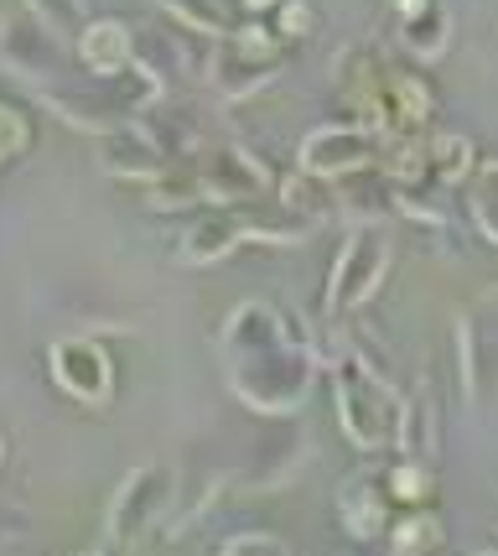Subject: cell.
Instances as JSON below:
<instances>
[{
    "label": "cell",
    "mask_w": 498,
    "mask_h": 556,
    "mask_svg": "<svg viewBox=\"0 0 498 556\" xmlns=\"http://www.w3.org/2000/svg\"><path fill=\"white\" fill-rule=\"evenodd\" d=\"M218 552L224 556H234V552H291V541H285V535H276V531H234L229 535V541H224V546H218Z\"/></svg>",
    "instance_id": "24"
},
{
    "label": "cell",
    "mask_w": 498,
    "mask_h": 556,
    "mask_svg": "<svg viewBox=\"0 0 498 556\" xmlns=\"http://www.w3.org/2000/svg\"><path fill=\"white\" fill-rule=\"evenodd\" d=\"M276 31H281L285 42H296V37H307L311 31V5L307 0H281V5H276Z\"/></svg>",
    "instance_id": "25"
},
{
    "label": "cell",
    "mask_w": 498,
    "mask_h": 556,
    "mask_svg": "<svg viewBox=\"0 0 498 556\" xmlns=\"http://www.w3.org/2000/svg\"><path fill=\"white\" fill-rule=\"evenodd\" d=\"M0 468H5V432H0Z\"/></svg>",
    "instance_id": "28"
},
{
    "label": "cell",
    "mask_w": 498,
    "mask_h": 556,
    "mask_svg": "<svg viewBox=\"0 0 498 556\" xmlns=\"http://www.w3.org/2000/svg\"><path fill=\"white\" fill-rule=\"evenodd\" d=\"M451 31H457V26H451V11L431 0L426 11H416V16H400V48L410 52L416 63H436V58H447Z\"/></svg>",
    "instance_id": "17"
},
{
    "label": "cell",
    "mask_w": 498,
    "mask_h": 556,
    "mask_svg": "<svg viewBox=\"0 0 498 556\" xmlns=\"http://www.w3.org/2000/svg\"><path fill=\"white\" fill-rule=\"evenodd\" d=\"M177 515V473L166 463H141L125 484L115 489L110 500V515H104V546H119V552H141L151 546L162 526Z\"/></svg>",
    "instance_id": "5"
},
{
    "label": "cell",
    "mask_w": 498,
    "mask_h": 556,
    "mask_svg": "<svg viewBox=\"0 0 498 556\" xmlns=\"http://www.w3.org/2000/svg\"><path fill=\"white\" fill-rule=\"evenodd\" d=\"M166 16H177V22L188 26V31H203V37H229L234 31V16H229V5L224 0H156Z\"/></svg>",
    "instance_id": "18"
},
{
    "label": "cell",
    "mask_w": 498,
    "mask_h": 556,
    "mask_svg": "<svg viewBox=\"0 0 498 556\" xmlns=\"http://www.w3.org/2000/svg\"><path fill=\"white\" fill-rule=\"evenodd\" d=\"M281 73H285V58H260V52L239 48L234 37H218V52L208 58V89L218 99L239 104V99L265 94Z\"/></svg>",
    "instance_id": "12"
},
{
    "label": "cell",
    "mask_w": 498,
    "mask_h": 556,
    "mask_svg": "<svg viewBox=\"0 0 498 556\" xmlns=\"http://www.w3.org/2000/svg\"><path fill=\"white\" fill-rule=\"evenodd\" d=\"M94 141H99L94 146L99 172H104V177H119V182H141V188H151V182L171 167L166 151L156 146V136L145 130V121L110 125V130H99Z\"/></svg>",
    "instance_id": "11"
},
{
    "label": "cell",
    "mask_w": 498,
    "mask_h": 556,
    "mask_svg": "<svg viewBox=\"0 0 498 556\" xmlns=\"http://www.w3.org/2000/svg\"><path fill=\"white\" fill-rule=\"evenodd\" d=\"M276 5H281V0H244V11H250V16H265V11H276Z\"/></svg>",
    "instance_id": "27"
},
{
    "label": "cell",
    "mask_w": 498,
    "mask_h": 556,
    "mask_svg": "<svg viewBox=\"0 0 498 556\" xmlns=\"http://www.w3.org/2000/svg\"><path fill=\"white\" fill-rule=\"evenodd\" d=\"M477 172L473 141L468 136H405L395 156L384 162V177L395 188H457Z\"/></svg>",
    "instance_id": "7"
},
{
    "label": "cell",
    "mask_w": 498,
    "mask_h": 556,
    "mask_svg": "<svg viewBox=\"0 0 498 556\" xmlns=\"http://www.w3.org/2000/svg\"><path fill=\"white\" fill-rule=\"evenodd\" d=\"M380 130L369 125H317L302 151H296V172H307L311 182H348L363 177L369 167H380Z\"/></svg>",
    "instance_id": "9"
},
{
    "label": "cell",
    "mask_w": 498,
    "mask_h": 556,
    "mask_svg": "<svg viewBox=\"0 0 498 556\" xmlns=\"http://www.w3.org/2000/svg\"><path fill=\"white\" fill-rule=\"evenodd\" d=\"M0 63L16 73L22 84H31L37 94H52V89H63L68 78L84 73L78 48L63 31H52L37 11H26V5L0 16Z\"/></svg>",
    "instance_id": "4"
},
{
    "label": "cell",
    "mask_w": 498,
    "mask_h": 556,
    "mask_svg": "<svg viewBox=\"0 0 498 556\" xmlns=\"http://www.w3.org/2000/svg\"><path fill=\"white\" fill-rule=\"evenodd\" d=\"M78 63L94 73V78H115V73L136 68L141 58H136V31L115 16H89V26L78 31Z\"/></svg>",
    "instance_id": "15"
},
{
    "label": "cell",
    "mask_w": 498,
    "mask_h": 556,
    "mask_svg": "<svg viewBox=\"0 0 498 556\" xmlns=\"http://www.w3.org/2000/svg\"><path fill=\"white\" fill-rule=\"evenodd\" d=\"M0 541H5V515H0Z\"/></svg>",
    "instance_id": "29"
},
{
    "label": "cell",
    "mask_w": 498,
    "mask_h": 556,
    "mask_svg": "<svg viewBox=\"0 0 498 556\" xmlns=\"http://www.w3.org/2000/svg\"><path fill=\"white\" fill-rule=\"evenodd\" d=\"M26 11H37L52 31H63L68 42H78V31L89 26V11H84V0H26Z\"/></svg>",
    "instance_id": "22"
},
{
    "label": "cell",
    "mask_w": 498,
    "mask_h": 556,
    "mask_svg": "<svg viewBox=\"0 0 498 556\" xmlns=\"http://www.w3.org/2000/svg\"><path fill=\"white\" fill-rule=\"evenodd\" d=\"M250 208H255V203H214V214H197L188 229H182V240H177V261L192 270H208V266H224L239 244H250V240L296 244L311 235L307 214L260 218V214H250Z\"/></svg>",
    "instance_id": "3"
},
{
    "label": "cell",
    "mask_w": 498,
    "mask_h": 556,
    "mask_svg": "<svg viewBox=\"0 0 498 556\" xmlns=\"http://www.w3.org/2000/svg\"><path fill=\"white\" fill-rule=\"evenodd\" d=\"M442 520L436 515H426V509H410V515H400L395 526H390V546L395 552H426V546H442Z\"/></svg>",
    "instance_id": "20"
},
{
    "label": "cell",
    "mask_w": 498,
    "mask_h": 556,
    "mask_svg": "<svg viewBox=\"0 0 498 556\" xmlns=\"http://www.w3.org/2000/svg\"><path fill=\"white\" fill-rule=\"evenodd\" d=\"M390 229H384L380 218H369V224H358L354 235L343 240L337 250V261L328 270V287H322V307L332 317H348L358 307H369L374 302V291L384 287V276H390Z\"/></svg>",
    "instance_id": "6"
},
{
    "label": "cell",
    "mask_w": 498,
    "mask_h": 556,
    "mask_svg": "<svg viewBox=\"0 0 498 556\" xmlns=\"http://www.w3.org/2000/svg\"><path fill=\"white\" fill-rule=\"evenodd\" d=\"M431 0H390V11H395V16H416V11H426Z\"/></svg>",
    "instance_id": "26"
},
{
    "label": "cell",
    "mask_w": 498,
    "mask_h": 556,
    "mask_svg": "<svg viewBox=\"0 0 498 556\" xmlns=\"http://www.w3.org/2000/svg\"><path fill=\"white\" fill-rule=\"evenodd\" d=\"M26 146H31V125H26V115L22 110H11V104L0 99V172L11 167Z\"/></svg>",
    "instance_id": "23"
},
{
    "label": "cell",
    "mask_w": 498,
    "mask_h": 556,
    "mask_svg": "<svg viewBox=\"0 0 498 556\" xmlns=\"http://www.w3.org/2000/svg\"><path fill=\"white\" fill-rule=\"evenodd\" d=\"M218 364L224 380L255 416H296L317 386V349L311 339L276 307V302H239L218 328Z\"/></svg>",
    "instance_id": "1"
},
{
    "label": "cell",
    "mask_w": 498,
    "mask_h": 556,
    "mask_svg": "<svg viewBox=\"0 0 498 556\" xmlns=\"http://www.w3.org/2000/svg\"><path fill=\"white\" fill-rule=\"evenodd\" d=\"M468 214H473L477 235L498 244V162H488V167H477L468 177Z\"/></svg>",
    "instance_id": "19"
},
{
    "label": "cell",
    "mask_w": 498,
    "mask_h": 556,
    "mask_svg": "<svg viewBox=\"0 0 498 556\" xmlns=\"http://www.w3.org/2000/svg\"><path fill=\"white\" fill-rule=\"evenodd\" d=\"M457 364L473 406L498 401V287L477 291L457 317Z\"/></svg>",
    "instance_id": "8"
},
{
    "label": "cell",
    "mask_w": 498,
    "mask_h": 556,
    "mask_svg": "<svg viewBox=\"0 0 498 556\" xmlns=\"http://www.w3.org/2000/svg\"><path fill=\"white\" fill-rule=\"evenodd\" d=\"M48 375L78 406H110L115 401V359L89 333H68L48 349Z\"/></svg>",
    "instance_id": "10"
},
{
    "label": "cell",
    "mask_w": 498,
    "mask_h": 556,
    "mask_svg": "<svg viewBox=\"0 0 498 556\" xmlns=\"http://www.w3.org/2000/svg\"><path fill=\"white\" fill-rule=\"evenodd\" d=\"M384 484H390V500H395V505H426L431 500V473L416 453L405 463H395V468L384 473Z\"/></svg>",
    "instance_id": "21"
},
{
    "label": "cell",
    "mask_w": 498,
    "mask_h": 556,
    "mask_svg": "<svg viewBox=\"0 0 498 556\" xmlns=\"http://www.w3.org/2000/svg\"><path fill=\"white\" fill-rule=\"evenodd\" d=\"M141 121H145V130L156 136V146L166 151V162H192V156H203V130L192 121V110L171 104V99H156Z\"/></svg>",
    "instance_id": "16"
},
{
    "label": "cell",
    "mask_w": 498,
    "mask_h": 556,
    "mask_svg": "<svg viewBox=\"0 0 498 556\" xmlns=\"http://www.w3.org/2000/svg\"><path fill=\"white\" fill-rule=\"evenodd\" d=\"M337 520L354 541H380L390 535V520H395V500H390V484L384 479H369V473H354L348 484L337 489Z\"/></svg>",
    "instance_id": "14"
},
{
    "label": "cell",
    "mask_w": 498,
    "mask_h": 556,
    "mask_svg": "<svg viewBox=\"0 0 498 556\" xmlns=\"http://www.w3.org/2000/svg\"><path fill=\"white\" fill-rule=\"evenodd\" d=\"M332 406H337V427L358 453H390L405 442V401L395 380L374 369L363 354H343L332 364Z\"/></svg>",
    "instance_id": "2"
},
{
    "label": "cell",
    "mask_w": 498,
    "mask_h": 556,
    "mask_svg": "<svg viewBox=\"0 0 498 556\" xmlns=\"http://www.w3.org/2000/svg\"><path fill=\"white\" fill-rule=\"evenodd\" d=\"M197 177H203V198L208 203H260L265 198V167L239 151V146H208L197 156Z\"/></svg>",
    "instance_id": "13"
}]
</instances>
